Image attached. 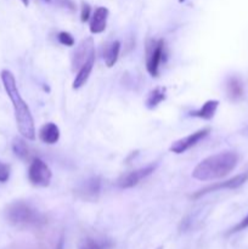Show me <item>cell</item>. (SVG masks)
I'll return each instance as SVG.
<instances>
[{"mask_svg": "<svg viewBox=\"0 0 248 249\" xmlns=\"http://www.w3.org/2000/svg\"><path fill=\"white\" fill-rule=\"evenodd\" d=\"M0 75H1L5 91H6L9 99L11 100L12 106H14L15 118H16L18 133L27 140H35V128H34L33 117H32L28 105L26 104V101L22 99L21 94H19L15 75L7 70L1 71Z\"/></svg>", "mask_w": 248, "mask_h": 249, "instance_id": "cell-1", "label": "cell"}, {"mask_svg": "<svg viewBox=\"0 0 248 249\" xmlns=\"http://www.w3.org/2000/svg\"><path fill=\"white\" fill-rule=\"evenodd\" d=\"M211 133V128H203L199 129V130L195 131V133L190 134V135L185 136V138L177 140L175 142L172 143L170 146V152L177 153V155H181V153L186 152L187 150H190L191 147L196 146L199 141L203 140L204 138L209 135Z\"/></svg>", "mask_w": 248, "mask_h": 249, "instance_id": "cell-7", "label": "cell"}, {"mask_svg": "<svg viewBox=\"0 0 248 249\" xmlns=\"http://www.w3.org/2000/svg\"><path fill=\"white\" fill-rule=\"evenodd\" d=\"M225 91L226 96H228L230 101H241L243 99V95H245V87H243L242 80L238 77H236V75L229 77L225 83Z\"/></svg>", "mask_w": 248, "mask_h": 249, "instance_id": "cell-12", "label": "cell"}, {"mask_svg": "<svg viewBox=\"0 0 248 249\" xmlns=\"http://www.w3.org/2000/svg\"><path fill=\"white\" fill-rule=\"evenodd\" d=\"M107 247L108 245L106 241H99L91 237L84 238L79 243V249H107Z\"/></svg>", "mask_w": 248, "mask_h": 249, "instance_id": "cell-19", "label": "cell"}, {"mask_svg": "<svg viewBox=\"0 0 248 249\" xmlns=\"http://www.w3.org/2000/svg\"><path fill=\"white\" fill-rule=\"evenodd\" d=\"M177 1H179V2H184L185 0H177Z\"/></svg>", "mask_w": 248, "mask_h": 249, "instance_id": "cell-27", "label": "cell"}, {"mask_svg": "<svg viewBox=\"0 0 248 249\" xmlns=\"http://www.w3.org/2000/svg\"><path fill=\"white\" fill-rule=\"evenodd\" d=\"M91 17V7L88 2L83 1L82 7H80V21L82 22H88Z\"/></svg>", "mask_w": 248, "mask_h": 249, "instance_id": "cell-21", "label": "cell"}, {"mask_svg": "<svg viewBox=\"0 0 248 249\" xmlns=\"http://www.w3.org/2000/svg\"><path fill=\"white\" fill-rule=\"evenodd\" d=\"M95 65V51L89 56L87 61L83 63L82 67L78 70V73L75 74L74 80H73V89H80L83 85H85V83L89 79L90 74H91V71L94 68Z\"/></svg>", "mask_w": 248, "mask_h": 249, "instance_id": "cell-13", "label": "cell"}, {"mask_svg": "<svg viewBox=\"0 0 248 249\" xmlns=\"http://www.w3.org/2000/svg\"><path fill=\"white\" fill-rule=\"evenodd\" d=\"M101 179L99 177H91L83 181L77 187L75 192L80 198L85 201H95L101 194Z\"/></svg>", "mask_w": 248, "mask_h": 249, "instance_id": "cell-9", "label": "cell"}, {"mask_svg": "<svg viewBox=\"0 0 248 249\" xmlns=\"http://www.w3.org/2000/svg\"><path fill=\"white\" fill-rule=\"evenodd\" d=\"M165 57L164 39H150L146 44V70L151 77H158L160 63Z\"/></svg>", "mask_w": 248, "mask_h": 249, "instance_id": "cell-4", "label": "cell"}, {"mask_svg": "<svg viewBox=\"0 0 248 249\" xmlns=\"http://www.w3.org/2000/svg\"><path fill=\"white\" fill-rule=\"evenodd\" d=\"M28 179L32 185L38 187H46L50 185L53 173L43 160L34 157L28 168Z\"/></svg>", "mask_w": 248, "mask_h": 249, "instance_id": "cell-5", "label": "cell"}, {"mask_svg": "<svg viewBox=\"0 0 248 249\" xmlns=\"http://www.w3.org/2000/svg\"><path fill=\"white\" fill-rule=\"evenodd\" d=\"M5 218L10 225L19 229H38L46 223L40 212L23 201L10 203L5 209Z\"/></svg>", "mask_w": 248, "mask_h": 249, "instance_id": "cell-3", "label": "cell"}, {"mask_svg": "<svg viewBox=\"0 0 248 249\" xmlns=\"http://www.w3.org/2000/svg\"><path fill=\"white\" fill-rule=\"evenodd\" d=\"M22 2H23V5L24 6H28V4H29V0H21Z\"/></svg>", "mask_w": 248, "mask_h": 249, "instance_id": "cell-25", "label": "cell"}, {"mask_svg": "<svg viewBox=\"0 0 248 249\" xmlns=\"http://www.w3.org/2000/svg\"><path fill=\"white\" fill-rule=\"evenodd\" d=\"M12 151H14L15 156L17 158H19L21 160H32V152H31V148L29 146L27 145L26 141L23 140L22 138H15L14 141H12Z\"/></svg>", "mask_w": 248, "mask_h": 249, "instance_id": "cell-17", "label": "cell"}, {"mask_svg": "<svg viewBox=\"0 0 248 249\" xmlns=\"http://www.w3.org/2000/svg\"><path fill=\"white\" fill-rule=\"evenodd\" d=\"M248 228V215L246 216L245 219H243L242 221H240V223L237 224V225L235 226V228H232L230 230V232L229 233H235V232H240V231L245 230V229Z\"/></svg>", "mask_w": 248, "mask_h": 249, "instance_id": "cell-23", "label": "cell"}, {"mask_svg": "<svg viewBox=\"0 0 248 249\" xmlns=\"http://www.w3.org/2000/svg\"><path fill=\"white\" fill-rule=\"evenodd\" d=\"M63 246H65V238H63V236H61L60 240H58L57 245H56L55 249H63Z\"/></svg>", "mask_w": 248, "mask_h": 249, "instance_id": "cell-24", "label": "cell"}, {"mask_svg": "<svg viewBox=\"0 0 248 249\" xmlns=\"http://www.w3.org/2000/svg\"><path fill=\"white\" fill-rule=\"evenodd\" d=\"M10 178V167L0 162V182H6Z\"/></svg>", "mask_w": 248, "mask_h": 249, "instance_id": "cell-22", "label": "cell"}, {"mask_svg": "<svg viewBox=\"0 0 248 249\" xmlns=\"http://www.w3.org/2000/svg\"><path fill=\"white\" fill-rule=\"evenodd\" d=\"M108 9L105 6H99L90 17L89 28L92 34H100L105 32L108 18Z\"/></svg>", "mask_w": 248, "mask_h": 249, "instance_id": "cell-11", "label": "cell"}, {"mask_svg": "<svg viewBox=\"0 0 248 249\" xmlns=\"http://www.w3.org/2000/svg\"><path fill=\"white\" fill-rule=\"evenodd\" d=\"M43 1H45V2H50L51 0H43Z\"/></svg>", "mask_w": 248, "mask_h": 249, "instance_id": "cell-26", "label": "cell"}, {"mask_svg": "<svg viewBox=\"0 0 248 249\" xmlns=\"http://www.w3.org/2000/svg\"><path fill=\"white\" fill-rule=\"evenodd\" d=\"M57 40L58 43L63 46H74L75 44L74 36H73L71 33H68V32H65V31L60 32V33L57 34Z\"/></svg>", "mask_w": 248, "mask_h": 249, "instance_id": "cell-20", "label": "cell"}, {"mask_svg": "<svg viewBox=\"0 0 248 249\" xmlns=\"http://www.w3.org/2000/svg\"><path fill=\"white\" fill-rule=\"evenodd\" d=\"M39 139L46 145H53L60 140V129L53 122L45 123L39 129Z\"/></svg>", "mask_w": 248, "mask_h": 249, "instance_id": "cell-14", "label": "cell"}, {"mask_svg": "<svg viewBox=\"0 0 248 249\" xmlns=\"http://www.w3.org/2000/svg\"><path fill=\"white\" fill-rule=\"evenodd\" d=\"M218 100H208L198 109L190 112V116L195 117V118L204 119V121H211V119H213L214 114H215L216 109H218Z\"/></svg>", "mask_w": 248, "mask_h": 249, "instance_id": "cell-15", "label": "cell"}, {"mask_svg": "<svg viewBox=\"0 0 248 249\" xmlns=\"http://www.w3.org/2000/svg\"><path fill=\"white\" fill-rule=\"evenodd\" d=\"M119 53H121V43H119L118 40L112 41L111 44H108V45L105 48L104 60L107 67L111 68L116 65L119 57Z\"/></svg>", "mask_w": 248, "mask_h": 249, "instance_id": "cell-18", "label": "cell"}, {"mask_svg": "<svg viewBox=\"0 0 248 249\" xmlns=\"http://www.w3.org/2000/svg\"><path fill=\"white\" fill-rule=\"evenodd\" d=\"M156 169V164H150L145 168H140L138 170H133V172H129L126 174L122 175L118 180H117V186L119 189H131V187L136 186L140 181H142L143 179H146L147 177H150Z\"/></svg>", "mask_w": 248, "mask_h": 249, "instance_id": "cell-8", "label": "cell"}, {"mask_svg": "<svg viewBox=\"0 0 248 249\" xmlns=\"http://www.w3.org/2000/svg\"><path fill=\"white\" fill-rule=\"evenodd\" d=\"M167 97V89L164 87H157L153 90H151L147 94V97L145 100V106L148 109H153L163 102Z\"/></svg>", "mask_w": 248, "mask_h": 249, "instance_id": "cell-16", "label": "cell"}, {"mask_svg": "<svg viewBox=\"0 0 248 249\" xmlns=\"http://www.w3.org/2000/svg\"><path fill=\"white\" fill-rule=\"evenodd\" d=\"M238 163V155L232 151H224L209 156L198 163L192 172V178L198 181H213L228 177Z\"/></svg>", "mask_w": 248, "mask_h": 249, "instance_id": "cell-2", "label": "cell"}, {"mask_svg": "<svg viewBox=\"0 0 248 249\" xmlns=\"http://www.w3.org/2000/svg\"><path fill=\"white\" fill-rule=\"evenodd\" d=\"M95 51L94 48V39L91 36H88V38L83 39L80 41L79 45L75 48V51L73 53L72 56V70L78 71L83 66V63L89 58V56L91 55Z\"/></svg>", "mask_w": 248, "mask_h": 249, "instance_id": "cell-10", "label": "cell"}, {"mask_svg": "<svg viewBox=\"0 0 248 249\" xmlns=\"http://www.w3.org/2000/svg\"><path fill=\"white\" fill-rule=\"evenodd\" d=\"M248 181V172L247 173H242V174H238L236 177L231 178V179L226 180V181H221V182H215L213 185H209V186L203 187L199 191L195 192L194 195L191 196V198L197 199L199 197L204 196L207 194H211V192L218 191V190H235L238 189L240 186H242L245 182Z\"/></svg>", "mask_w": 248, "mask_h": 249, "instance_id": "cell-6", "label": "cell"}, {"mask_svg": "<svg viewBox=\"0 0 248 249\" xmlns=\"http://www.w3.org/2000/svg\"><path fill=\"white\" fill-rule=\"evenodd\" d=\"M157 249H163V248H162V247H159V248H157Z\"/></svg>", "mask_w": 248, "mask_h": 249, "instance_id": "cell-28", "label": "cell"}]
</instances>
